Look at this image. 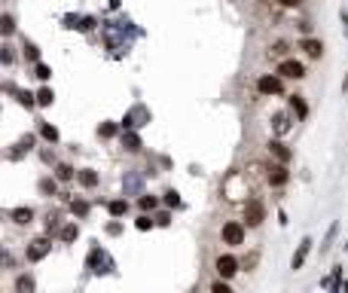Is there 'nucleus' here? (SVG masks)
Returning <instances> with one entry per match:
<instances>
[{
	"label": "nucleus",
	"mask_w": 348,
	"mask_h": 293,
	"mask_svg": "<svg viewBox=\"0 0 348 293\" xmlns=\"http://www.w3.org/2000/svg\"><path fill=\"white\" fill-rule=\"evenodd\" d=\"M245 235H248V229H245L242 220H226L220 226V242L229 245V248H242L245 245Z\"/></svg>",
	"instance_id": "nucleus-1"
},
{
	"label": "nucleus",
	"mask_w": 348,
	"mask_h": 293,
	"mask_svg": "<svg viewBox=\"0 0 348 293\" xmlns=\"http://www.w3.org/2000/svg\"><path fill=\"white\" fill-rule=\"evenodd\" d=\"M214 272H217L220 281H229V278L238 275V260H235L232 254H220V257L214 260Z\"/></svg>",
	"instance_id": "nucleus-2"
},
{
	"label": "nucleus",
	"mask_w": 348,
	"mask_h": 293,
	"mask_svg": "<svg viewBox=\"0 0 348 293\" xmlns=\"http://www.w3.org/2000/svg\"><path fill=\"white\" fill-rule=\"evenodd\" d=\"M257 92H260V95H266V98L281 95V92H284V79H281L278 73H266V76H260V79H257Z\"/></svg>",
	"instance_id": "nucleus-3"
},
{
	"label": "nucleus",
	"mask_w": 348,
	"mask_h": 293,
	"mask_svg": "<svg viewBox=\"0 0 348 293\" xmlns=\"http://www.w3.org/2000/svg\"><path fill=\"white\" fill-rule=\"evenodd\" d=\"M266 220V205L260 199H248L245 202V223L248 226H260Z\"/></svg>",
	"instance_id": "nucleus-4"
},
{
	"label": "nucleus",
	"mask_w": 348,
	"mask_h": 293,
	"mask_svg": "<svg viewBox=\"0 0 348 293\" xmlns=\"http://www.w3.org/2000/svg\"><path fill=\"white\" fill-rule=\"evenodd\" d=\"M49 251H52V242H49V238H34V242H28L24 257H28V263H40Z\"/></svg>",
	"instance_id": "nucleus-5"
},
{
	"label": "nucleus",
	"mask_w": 348,
	"mask_h": 293,
	"mask_svg": "<svg viewBox=\"0 0 348 293\" xmlns=\"http://www.w3.org/2000/svg\"><path fill=\"white\" fill-rule=\"evenodd\" d=\"M278 76H281V79H303V76H306V67H303V61H297V58H284V61L278 64Z\"/></svg>",
	"instance_id": "nucleus-6"
},
{
	"label": "nucleus",
	"mask_w": 348,
	"mask_h": 293,
	"mask_svg": "<svg viewBox=\"0 0 348 293\" xmlns=\"http://www.w3.org/2000/svg\"><path fill=\"white\" fill-rule=\"evenodd\" d=\"M287 180H290L287 165H278V162H275V165H269V174H266V183H269V187H275V190H278V187H287Z\"/></svg>",
	"instance_id": "nucleus-7"
},
{
	"label": "nucleus",
	"mask_w": 348,
	"mask_h": 293,
	"mask_svg": "<svg viewBox=\"0 0 348 293\" xmlns=\"http://www.w3.org/2000/svg\"><path fill=\"white\" fill-rule=\"evenodd\" d=\"M266 147H269V156H272L278 165H287V162L293 159V153L287 150V144H284V141H278V138H275V141H269Z\"/></svg>",
	"instance_id": "nucleus-8"
},
{
	"label": "nucleus",
	"mask_w": 348,
	"mask_h": 293,
	"mask_svg": "<svg viewBox=\"0 0 348 293\" xmlns=\"http://www.w3.org/2000/svg\"><path fill=\"white\" fill-rule=\"evenodd\" d=\"M312 245H315V242H312L309 235L300 242V251H297V254H293V260H290V269H293V272H300V269L306 266V257L312 254Z\"/></svg>",
	"instance_id": "nucleus-9"
},
{
	"label": "nucleus",
	"mask_w": 348,
	"mask_h": 293,
	"mask_svg": "<svg viewBox=\"0 0 348 293\" xmlns=\"http://www.w3.org/2000/svg\"><path fill=\"white\" fill-rule=\"evenodd\" d=\"M300 49H303L309 58H321V55H324V43H321V40H315V37H306V40L300 43Z\"/></svg>",
	"instance_id": "nucleus-10"
},
{
	"label": "nucleus",
	"mask_w": 348,
	"mask_h": 293,
	"mask_svg": "<svg viewBox=\"0 0 348 293\" xmlns=\"http://www.w3.org/2000/svg\"><path fill=\"white\" fill-rule=\"evenodd\" d=\"M9 220H12L15 226H31V223H34V211H31V208H12V211H9Z\"/></svg>",
	"instance_id": "nucleus-11"
},
{
	"label": "nucleus",
	"mask_w": 348,
	"mask_h": 293,
	"mask_svg": "<svg viewBox=\"0 0 348 293\" xmlns=\"http://www.w3.org/2000/svg\"><path fill=\"white\" fill-rule=\"evenodd\" d=\"M290 128H293V125H290V116H287V113H275V116H272V131H275L278 138H284Z\"/></svg>",
	"instance_id": "nucleus-12"
},
{
	"label": "nucleus",
	"mask_w": 348,
	"mask_h": 293,
	"mask_svg": "<svg viewBox=\"0 0 348 293\" xmlns=\"http://www.w3.org/2000/svg\"><path fill=\"white\" fill-rule=\"evenodd\" d=\"M76 180H79V187H86V190H95V187H98V171H92V168H83V171L76 174Z\"/></svg>",
	"instance_id": "nucleus-13"
},
{
	"label": "nucleus",
	"mask_w": 348,
	"mask_h": 293,
	"mask_svg": "<svg viewBox=\"0 0 348 293\" xmlns=\"http://www.w3.org/2000/svg\"><path fill=\"white\" fill-rule=\"evenodd\" d=\"M290 110L297 113V119H306L309 116V104L303 101V95H290Z\"/></svg>",
	"instance_id": "nucleus-14"
},
{
	"label": "nucleus",
	"mask_w": 348,
	"mask_h": 293,
	"mask_svg": "<svg viewBox=\"0 0 348 293\" xmlns=\"http://www.w3.org/2000/svg\"><path fill=\"white\" fill-rule=\"evenodd\" d=\"M76 174H79V171H73V168H70L67 162H61V165H55V180H64V183H67V180H73Z\"/></svg>",
	"instance_id": "nucleus-15"
},
{
	"label": "nucleus",
	"mask_w": 348,
	"mask_h": 293,
	"mask_svg": "<svg viewBox=\"0 0 348 293\" xmlns=\"http://www.w3.org/2000/svg\"><path fill=\"white\" fill-rule=\"evenodd\" d=\"M122 144H125L128 153H138V150H141V138H138L135 131H125V135H122Z\"/></svg>",
	"instance_id": "nucleus-16"
},
{
	"label": "nucleus",
	"mask_w": 348,
	"mask_h": 293,
	"mask_svg": "<svg viewBox=\"0 0 348 293\" xmlns=\"http://www.w3.org/2000/svg\"><path fill=\"white\" fill-rule=\"evenodd\" d=\"M107 211H110V217H122V214L128 211V202H125V199H113V202L107 205Z\"/></svg>",
	"instance_id": "nucleus-17"
},
{
	"label": "nucleus",
	"mask_w": 348,
	"mask_h": 293,
	"mask_svg": "<svg viewBox=\"0 0 348 293\" xmlns=\"http://www.w3.org/2000/svg\"><path fill=\"white\" fill-rule=\"evenodd\" d=\"M15 293H34V278L31 275H18L15 278Z\"/></svg>",
	"instance_id": "nucleus-18"
},
{
	"label": "nucleus",
	"mask_w": 348,
	"mask_h": 293,
	"mask_svg": "<svg viewBox=\"0 0 348 293\" xmlns=\"http://www.w3.org/2000/svg\"><path fill=\"white\" fill-rule=\"evenodd\" d=\"M52 101H55V92H52L49 86H43V89L37 92V104H40V107H49Z\"/></svg>",
	"instance_id": "nucleus-19"
},
{
	"label": "nucleus",
	"mask_w": 348,
	"mask_h": 293,
	"mask_svg": "<svg viewBox=\"0 0 348 293\" xmlns=\"http://www.w3.org/2000/svg\"><path fill=\"white\" fill-rule=\"evenodd\" d=\"M40 135H43L49 144H55V141H58V128H55V125H49V122H40Z\"/></svg>",
	"instance_id": "nucleus-20"
},
{
	"label": "nucleus",
	"mask_w": 348,
	"mask_h": 293,
	"mask_svg": "<svg viewBox=\"0 0 348 293\" xmlns=\"http://www.w3.org/2000/svg\"><path fill=\"white\" fill-rule=\"evenodd\" d=\"M40 193H43V196H55V193H58L55 177H43V180H40Z\"/></svg>",
	"instance_id": "nucleus-21"
},
{
	"label": "nucleus",
	"mask_w": 348,
	"mask_h": 293,
	"mask_svg": "<svg viewBox=\"0 0 348 293\" xmlns=\"http://www.w3.org/2000/svg\"><path fill=\"white\" fill-rule=\"evenodd\" d=\"M76 235H79V226H76V223H67V226L61 229V242H76Z\"/></svg>",
	"instance_id": "nucleus-22"
},
{
	"label": "nucleus",
	"mask_w": 348,
	"mask_h": 293,
	"mask_svg": "<svg viewBox=\"0 0 348 293\" xmlns=\"http://www.w3.org/2000/svg\"><path fill=\"white\" fill-rule=\"evenodd\" d=\"M70 211H73L76 217H86V214H89V202H83V199H73V202H70Z\"/></svg>",
	"instance_id": "nucleus-23"
},
{
	"label": "nucleus",
	"mask_w": 348,
	"mask_h": 293,
	"mask_svg": "<svg viewBox=\"0 0 348 293\" xmlns=\"http://www.w3.org/2000/svg\"><path fill=\"white\" fill-rule=\"evenodd\" d=\"M125 190H128V193H138V190H141V177H138V174H128V177H125Z\"/></svg>",
	"instance_id": "nucleus-24"
},
{
	"label": "nucleus",
	"mask_w": 348,
	"mask_h": 293,
	"mask_svg": "<svg viewBox=\"0 0 348 293\" xmlns=\"http://www.w3.org/2000/svg\"><path fill=\"white\" fill-rule=\"evenodd\" d=\"M165 205H168V208H180V196H177V190H168V193H165Z\"/></svg>",
	"instance_id": "nucleus-25"
},
{
	"label": "nucleus",
	"mask_w": 348,
	"mask_h": 293,
	"mask_svg": "<svg viewBox=\"0 0 348 293\" xmlns=\"http://www.w3.org/2000/svg\"><path fill=\"white\" fill-rule=\"evenodd\" d=\"M138 205H141V211H153L159 202H156L153 196H141V199H138Z\"/></svg>",
	"instance_id": "nucleus-26"
},
{
	"label": "nucleus",
	"mask_w": 348,
	"mask_h": 293,
	"mask_svg": "<svg viewBox=\"0 0 348 293\" xmlns=\"http://www.w3.org/2000/svg\"><path fill=\"white\" fill-rule=\"evenodd\" d=\"M98 135H101V138H113V135H116V125H113V122H104V125H98Z\"/></svg>",
	"instance_id": "nucleus-27"
},
{
	"label": "nucleus",
	"mask_w": 348,
	"mask_h": 293,
	"mask_svg": "<svg viewBox=\"0 0 348 293\" xmlns=\"http://www.w3.org/2000/svg\"><path fill=\"white\" fill-rule=\"evenodd\" d=\"M135 226H138V229H141V232H147V229H153V220H150V214H141V217H138V223H135Z\"/></svg>",
	"instance_id": "nucleus-28"
},
{
	"label": "nucleus",
	"mask_w": 348,
	"mask_h": 293,
	"mask_svg": "<svg viewBox=\"0 0 348 293\" xmlns=\"http://www.w3.org/2000/svg\"><path fill=\"white\" fill-rule=\"evenodd\" d=\"M211 293H235V290H232V287H229L226 281H220V278H217V281L211 284Z\"/></svg>",
	"instance_id": "nucleus-29"
},
{
	"label": "nucleus",
	"mask_w": 348,
	"mask_h": 293,
	"mask_svg": "<svg viewBox=\"0 0 348 293\" xmlns=\"http://www.w3.org/2000/svg\"><path fill=\"white\" fill-rule=\"evenodd\" d=\"M18 101H21L24 107H34V104H37V95H31V92H18Z\"/></svg>",
	"instance_id": "nucleus-30"
},
{
	"label": "nucleus",
	"mask_w": 348,
	"mask_h": 293,
	"mask_svg": "<svg viewBox=\"0 0 348 293\" xmlns=\"http://www.w3.org/2000/svg\"><path fill=\"white\" fill-rule=\"evenodd\" d=\"M336 229H339V223H333V226H330V232H327V238H324V245H321V254H324V251L330 248V242L336 238Z\"/></svg>",
	"instance_id": "nucleus-31"
},
{
	"label": "nucleus",
	"mask_w": 348,
	"mask_h": 293,
	"mask_svg": "<svg viewBox=\"0 0 348 293\" xmlns=\"http://www.w3.org/2000/svg\"><path fill=\"white\" fill-rule=\"evenodd\" d=\"M58 220H61L58 214H49V223H46V232H49V235H52V232L58 229Z\"/></svg>",
	"instance_id": "nucleus-32"
},
{
	"label": "nucleus",
	"mask_w": 348,
	"mask_h": 293,
	"mask_svg": "<svg viewBox=\"0 0 348 293\" xmlns=\"http://www.w3.org/2000/svg\"><path fill=\"white\" fill-rule=\"evenodd\" d=\"M15 31V21H12V15H3V34H12Z\"/></svg>",
	"instance_id": "nucleus-33"
},
{
	"label": "nucleus",
	"mask_w": 348,
	"mask_h": 293,
	"mask_svg": "<svg viewBox=\"0 0 348 293\" xmlns=\"http://www.w3.org/2000/svg\"><path fill=\"white\" fill-rule=\"evenodd\" d=\"M24 58H28V61H37V58H40L37 46H24Z\"/></svg>",
	"instance_id": "nucleus-34"
},
{
	"label": "nucleus",
	"mask_w": 348,
	"mask_h": 293,
	"mask_svg": "<svg viewBox=\"0 0 348 293\" xmlns=\"http://www.w3.org/2000/svg\"><path fill=\"white\" fill-rule=\"evenodd\" d=\"M37 76H40V79H43V83H46V79H49V76H52V70H49V67H46V64H37Z\"/></svg>",
	"instance_id": "nucleus-35"
},
{
	"label": "nucleus",
	"mask_w": 348,
	"mask_h": 293,
	"mask_svg": "<svg viewBox=\"0 0 348 293\" xmlns=\"http://www.w3.org/2000/svg\"><path fill=\"white\" fill-rule=\"evenodd\" d=\"M278 3H281V6H287V9H297L303 0H278Z\"/></svg>",
	"instance_id": "nucleus-36"
},
{
	"label": "nucleus",
	"mask_w": 348,
	"mask_h": 293,
	"mask_svg": "<svg viewBox=\"0 0 348 293\" xmlns=\"http://www.w3.org/2000/svg\"><path fill=\"white\" fill-rule=\"evenodd\" d=\"M156 223H159V226H168V223H171V217H168V214H159V217H156Z\"/></svg>",
	"instance_id": "nucleus-37"
},
{
	"label": "nucleus",
	"mask_w": 348,
	"mask_h": 293,
	"mask_svg": "<svg viewBox=\"0 0 348 293\" xmlns=\"http://www.w3.org/2000/svg\"><path fill=\"white\" fill-rule=\"evenodd\" d=\"M342 293H348V281H345V284H342Z\"/></svg>",
	"instance_id": "nucleus-38"
}]
</instances>
